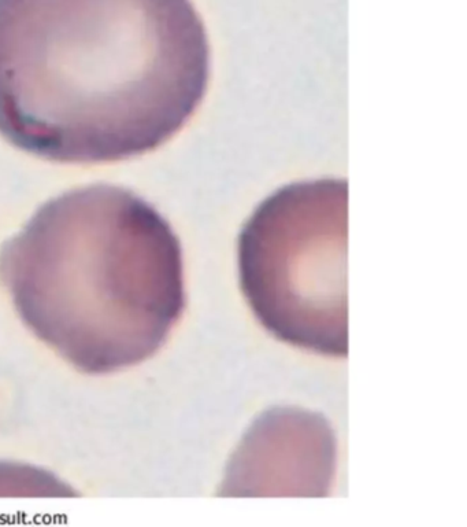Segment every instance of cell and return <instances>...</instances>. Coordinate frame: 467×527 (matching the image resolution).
Segmentation results:
<instances>
[{
  "label": "cell",
  "mask_w": 467,
  "mask_h": 527,
  "mask_svg": "<svg viewBox=\"0 0 467 527\" xmlns=\"http://www.w3.org/2000/svg\"><path fill=\"white\" fill-rule=\"evenodd\" d=\"M210 80L191 0H0V135L48 161L152 151Z\"/></svg>",
  "instance_id": "1"
},
{
  "label": "cell",
  "mask_w": 467,
  "mask_h": 527,
  "mask_svg": "<svg viewBox=\"0 0 467 527\" xmlns=\"http://www.w3.org/2000/svg\"><path fill=\"white\" fill-rule=\"evenodd\" d=\"M0 278L37 337L89 374L153 354L185 303L170 226L139 195L110 184L43 205L0 248Z\"/></svg>",
  "instance_id": "2"
},
{
  "label": "cell",
  "mask_w": 467,
  "mask_h": 527,
  "mask_svg": "<svg viewBox=\"0 0 467 527\" xmlns=\"http://www.w3.org/2000/svg\"><path fill=\"white\" fill-rule=\"evenodd\" d=\"M346 180L305 181L267 198L240 235V279L255 316L279 341L348 354Z\"/></svg>",
  "instance_id": "3"
}]
</instances>
